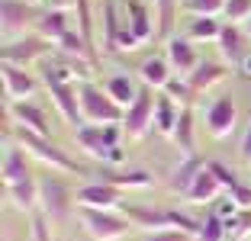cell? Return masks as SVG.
Returning <instances> with one entry per match:
<instances>
[{
  "mask_svg": "<svg viewBox=\"0 0 251 241\" xmlns=\"http://www.w3.org/2000/svg\"><path fill=\"white\" fill-rule=\"evenodd\" d=\"M229 232H232V228L226 225L216 212H209L206 219L200 222V241H226V238H229Z\"/></svg>",
  "mask_w": 251,
  "mask_h": 241,
  "instance_id": "cell-30",
  "label": "cell"
},
{
  "mask_svg": "<svg viewBox=\"0 0 251 241\" xmlns=\"http://www.w3.org/2000/svg\"><path fill=\"white\" fill-rule=\"evenodd\" d=\"M77 222L87 235H94L97 241H119L123 235H129L132 222L119 216L113 209H90V206H77Z\"/></svg>",
  "mask_w": 251,
  "mask_h": 241,
  "instance_id": "cell-4",
  "label": "cell"
},
{
  "mask_svg": "<svg viewBox=\"0 0 251 241\" xmlns=\"http://www.w3.org/2000/svg\"><path fill=\"white\" fill-rule=\"evenodd\" d=\"M32 241H52V228H49V219L42 212L32 216Z\"/></svg>",
  "mask_w": 251,
  "mask_h": 241,
  "instance_id": "cell-36",
  "label": "cell"
},
{
  "mask_svg": "<svg viewBox=\"0 0 251 241\" xmlns=\"http://www.w3.org/2000/svg\"><path fill=\"white\" fill-rule=\"evenodd\" d=\"M219 190H222V183H219V177L213 174V170H203V174L193 180V187L184 193V203H193V206H203V203H213L216 196H219Z\"/></svg>",
  "mask_w": 251,
  "mask_h": 241,
  "instance_id": "cell-22",
  "label": "cell"
},
{
  "mask_svg": "<svg viewBox=\"0 0 251 241\" xmlns=\"http://www.w3.org/2000/svg\"><path fill=\"white\" fill-rule=\"evenodd\" d=\"M226 74H229V68L226 65H216V61H200V68L187 77V84L193 87V94H203V90L216 87L219 80H226Z\"/></svg>",
  "mask_w": 251,
  "mask_h": 241,
  "instance_id": "cell-25",
  "label": "cell"
},
{
  "mask_svg": "<svg viewBox=\"0 0 251 241\" xmlns=\"http://www.w3.org/2000/svg\"><path fill=\"white\" fill-rule=\"evenodd\" d=\"M3 90H7V100H13V103L16 100H32L36 90H39V80L26 68L3 61Z\"/></svg>",
  "mask_w": 251,
  "mask_h": 241,
  "instance_id": "cell-17",
  "label": "cell"
},
{
  "mask_svg": "<svg viewBox=\"0 0 251 241\" xmlns=\"http://www.w3.org/2000/svg\"><path fill=\"white\" fill-rule=\"evenodd\" d=\"M103 90L113 96V100L123 106V110H129L135 103V96H139V90H142V84H135V77L132 74H126V71H116V74H110V77L103 80Z\"/></svg>",
  "mask_w": 251,
  "mask_h": 241,
  "instance_id": "cell-21",
  "label": "cell"
},
{
  "mask_svg": "<svg viewBox=\"0 0 251 241\" xmlns=\"http://www.w3.org/2000/svg\"><path fill=\"white\" fill-rule=\"evenodd\" d=\"M238 154H242L245 161H251V122H248V129H245V135H242V145H238Z\"/></svg>",
  "mask_w": 251,
  "mask_h": 241,
  "instance_id": "cell-37",
  "label": "cell"
},
{
  "mask_svg": "<svg viewBox=\"0 0 251 241\" xmlns=\"http://www.w3.org/2000/svg\"><path fill=\"white\" fill-rule=\"evenodd\" d=\"M145 241H193L187 232L177 228H161V232H145Z\"/></svg>",
  "mask_w": 251,
  "mask_h": 241,
  "instance_id": "cell-35",
  "label": "cell"
},
{
  "mask_svg": "<svg viewBox=\"0 0 251 241\" xmlns=\"http://www.w3.org/2000/svg\"><path fill=\"white\" fill-rule=\"evenodd\" d=\"M155 103H158L155 87L142 84V90H139V96H135V103L129 106V110H126V116H123L126 139H145V132L155 125Z\"/></svg>",
  "mask_w": 251,
  "mask_h": 241,
  "instance_id": "cell-7",
  "label": "cell"
},
{
  "mask_svg": "<svg viewBox=\"0 0 251 241\" xmlns=\"http://www.w3.org/2000/svg\"><path fill=\"white\" fill-rule=\"evenodd\" d=\"M203 122H206L209 135L213 139H222L229 135L238 122V106H235V96L232 94H219L216 100L206 103V113H203Z\"/></svg>",
  "mask_w": 251,
  "mask_h": 241,
  "instance_id": "cell-9",
  "label": "cell"
},
{
  "mask_svg": "<svg viewBox=\"0 0 251 241\" xmlns=\"http://www.w3.org/2000/svg\"><path fill=\"white\" fill-rule=\"evenodd\" d=\"M226 23H248L251 20V0H226Z\"/></svg>",
  "mask_w": 251,
  "mask_h": 241,
  "instance_id": "cell-33",
  "label": "cell"
},
{
  "mask_svg": "<svg viewBox=\"0 0 251 241\" xmlns=\"http://www.w3.org/2000/svg\"><path fill=\"white\" fill-rule=\"evenodd\" d=\"M55 45L49 42V39H42L39 32H26V36L20 39H10V42H3V61L7 65H26V61H36L39 55H52Z\"/></svg>",
  "mask_w": 251,
  "mask_h": 241,
  "instance_id": "cell-10",
  "label": "cell"
},
{
  "mask_svg": "<svg viewBox=\"0 0 251 241\" xmlns=\"http://www.w3.org/2000/svg\"><path fill=\"white\" fill-rule=\"evenodd\" d=\"M219 55L226 58V65H242L245 58H248V42L251 36L238 26V23H222V32H219Z\"/></svg>",
  "mask_w": 251,
  "mask_h": 241,
  "instance_id": "cell-14",
  "label": "cell"
},
{
  "mask_svg": "<svg viewBox=\"0 0 251 241\" xmlns=\"http://www.w3.org/2000/svg\"><path fill=\"white\" fill-rule=\"evenodd\" d=\"M7 113L16 119V125H26V129L39 132V135H45V139H52V125H49V116H45L42 103L36 100H16L7 106Z\"/></svg>",
  "mask_w": 251,
  "mask_h": 241,
  "instance_id": "cell-16",
  "label": "cell"
},
{
  "mask_svg": "<svg viewBox=\"0 0 251 241\" xmlns=\"http://www.w3.org/2000/svg\"><path fill=\"white\" fill-rule=\"evenodd\" d=\"M148 3H151V0H148Z\"/></svg>",
  "mask_w": 251,
  "mask_h": 241,
  "instance_id": "cell-42",
  "label": "cell"
},
{
  "mask_svg": "<svg viewBox=\"0 0 251 241\" xmlns=\"http://www.w3.org/2000/svg\"><path fill=\"white\" fill-rule=\"evenodd\" d=\"M242 71H245V74H251V55H248V58L242 61Z\"/></svg>",
  "mask_w": 251,
  "mask_h": 241,
  "instance_id": "cell-39",
  "label": "cell"
},
{
  "mask_svg": "<svg viewBox=\"0 0 251 241\" xmlns=\"http://www.w3.org/2000/svg\"><path fill=\"white\" fill-rule=\"evenodd\" d=\"M139 74H142V80H145L148 87H158V90H164V84L174 77V71H171V65H168V58H164V55H155V58L142 61Z\"/></svg>",
  "mask_w": 251,
  "mask_h": 241,
  "instance_id": "cell-27",
  "label": "cell"
},
{
  "mask_svg": "<svg viewBox=\"0 0 251 241\" xmlns=\"http://www.w3.org/2000/svg\"><path fill=\"white\" fill-rule=\"evenodd\" d=\"M13 135H16V145H23L26 151L32 154V158L45 161V164H52V168L65 170V174H74V177H84V174H87V164H81L77 158H71L68 151H61L55 142H49L45 135H39V132L26 129V125H16Z\"/></svg>",
  "mask_w": 251,
  "mask_h": 241,
  "instance_id": "cell-2",
  "label": "cell"
},
{
  "mask_svg": "<svg viewBox=\"0 0 251 241\" xmlns=\"http://www.w3.org/2000/svg\"><path fill=\"white\" fill-rule=\"evenodd\" d=\"M42 7H49V10H74L77 0H42Z\"/></svg>",
  "mask_w": 251,
  "mask_h": 241,
  "instance_id": "cell-38",
  "label": "cell"
},
{
  "mask_svg": "<svg viewBox=\"0 0 251 241\" xmlns=\"http://www.w3.org/2000/svg\"><path fill=\"white\" fill-rule=\"evenodd\" d=\"M77 26V20L71 16V10H49V7H42L39 10V20H36V29L32 32H39L42 39H49V42H58V39H65L68 32Z\"/></svg>",
  "mask_w": 251,
  "mask_h": 241,
  "instance_id": "cell-15",
  "label": "cell"
},
{
  "mask_svg": "<svg viewBox=\"0 0 251 241\" xmlns=\"http://www.w3.org/2000/svg\"><path fill=\"white\" fill-rule=\"evenodd\" d=\"M45 87H49V96L58 106V113L65 116V122L81 125L84 113H81V87H74V80H65L58 74L45 71Z\"/></svg>",
  "mask_w": 251,
  "mask_h": 241,
  "instance_id": "cell-8",
  "label": "cell"
},
{
  "mask_svg": "<svg viewBox=\"0 0 251 241\" xmlns=\"http://www.w3.org/2000/svg\"><path fill=\"white\" fill-rule=\"evenodd\" d=\"M180 113H184V106H180L177 100H171L168 94H158V103H155V129L161 132V135H174V125H177Z\"/></svg>",
  "mask_w": 251,
  "mask_h": 241,
  "instance_id": "cell-24",
  "label": "cell"
},
{
  "mask_svg": "<svg viewBox=\"0 0 251 241\" xmlns=\"http://www.w3.org/2000/svg\"><path fill=\"white\" fill-rule=\"evenodd\" d=\"M123 216L132 225L145 228V232H161V228H171L168 209L161 206H139V203H123Z\"/></svg>",
  "mask_w": 251,
  "mask_h": 241,
  "instance_id": "cell-20",
  "label": "cell"
},
{
  "mask_svg": "<svg viewBox=\"0 0 251 241\" xmlns=\"http://www.w3.org/2000/svg\"><path fill=\"white\" fill-rule=\"evenodd\" d=\"M29 3H42V0H29Z\"/></svg>",
  "mask_w": 251,
  "mask_h": 241,
  "instance_id": "cell-41",
  "label": "cell"
},
{
  "mask_svg": "<svg viewBox=\"0 0 251 241\" xmlns=\"http://www.w3.org/2000/svg\"><path fill=\"white\" fill-rule=\"evenodd\" d=\"M77 87H81V113H84L87 122H94V125L123 122L126 110L106 94L103 87H97V84H90V80H84V84H77Z\"/></svg>",
  "mask_w": 251,
  "mask_h": 241,
  "instance_id": "cell-5",
  "label": "cell"
},
{
  "mask_svg": "<svg viewBox=\"0 0 251 241\" xmlns=\"http://www.w3.org/2000/svg\"><path fill=\"white\" fill-rule=\"evenodd\" d=\"M164 94H168L171 100H177L180 106H190V100L197 96V94H193V87L187 84V77H177V74H174V77L164 84Z\"/></svg>",
  "mask_w": 251,
  "mask_h": 241,
  "instance_id": "cell-32",
  "label": "cell"
},
{
  "mask_svg": "<svg viewBox=\"0 0 251 241\" xmlns=\"http://www.w3.org/2000/svg\"><path fill=\"white\" fill-rule=\"evenodd\" d=\"M123 13H126V26L135 32L139 42L158 39V23L151 16V3L148 0H123Z\"/></svg>",
  "mask_w": 251,
  "mask_h": 241,
  "instance_id": "cell-13",
  "label": "cell"
},
{
  "mask_svg": "<svg viewBox=\"0 0 251 241\" xmlns=\"http://www.w3.org/2000/svg\"><path fill=\"white\" fill-rule=\"evenodd\" d=\"M103 180H110V183H116L119 190H123V187H151V180H155V177L148 174V170H119V174H106Z\"/></svg>",
  "mask_w": 251,
  "mask_h": 241,
  "instance_id": "cell-31",
  "label": "cell"
},
{
  "mask_svg": "<svg viewBox=\"0 0 251 241\" xmlns=\"http://www.w3.org/2000/svg\"><path fill=\"white\" fill-rule=\"evenodd\" d=\"M206 164H209V158H206L203 151H197V154H187V158L180 161L177 168L171 170V177H168L171 190L184 196V193H187V190L193 187V180H197V177L203 174V170H206Z\"/></svg>",
  "mask_w": 251,
  "mask_h": 241,
  "instance_id": "cell-19",
  "label": "cell"
},
{
  "mask_svg": "<svg viewBox=\"0 0 251 241\" xmlns=\"http://www.w3.org/2000/svg\"><path fill=\"white\" fill-rule=\"evenodd\" d=\"M71 206H77L71 187L58 174H42L39 177V212L49 222H65L71 216Z\"/></svg>",
  "mask_w": 251,
  "mask_h": 241,
  "instance_id": "cell-3",
  "label": "cell"
},
{
  "mask_svg": "<svg viewBox=\"0 0 251 241\" xmlns=\"http://www.w3.org/2000/svg\"><path fill=\"white\" fill-rule=\"evenodd\" d=\"M164 58H168L171 71L177 74V77H190V74L200 68L197 42H190L187 36H171L168 42H164Z\"/></svg>",
  "mask_w": 251,
  "mask_h": 241,
  "instance_id": "cell-11",
  "label": "cell"
},
{
  "mask_svg": "<svg viewBox=\"0 0 251 241\" xmlns=\"http://www.w3.org/2000/svg\"><path fill=\"white\" fill-rule=\"evenodd\" d=\"M23 180H32V168H29V151L23 145H10L3 148V187H16Z\"/></svg>",
  "mask_w": 251,
  "mask_h": 241,
  "instance_id": "cell-18",
  "label": "cell"
},
{
  "mask_svg": "<svg viewBox=\"0 0 251 241\" xmlns=\"http://www.w3.org/2000/svg\"><path fill=\"white\" fill-rule=\"evenodd\" d=\"M39 7L29 0H0V29H3V42L26 36L29 29H36Z\"/></svg>",
  "mask_w": 251,
  "mask_h": 241,
  "instance_id": "cell-6",
  "label": "cell"
},
{
  "mask_svg": "<svg viewBox=\"0 0 251 241\" xmlns=\"http://www.w3.org/2000/svg\"><path fill=\"white\" fill-rule=\"evenodd\" d=\"M100 26H103V45L110 51H116V36L126 26V13L113 0H103V7H100Z\"/></svg>",
  "mask_w": 251,
  "mask_h": 241,
  "instance_id": "cell-23",
  "label": "cell"
},
{
  "mask_svg": "<svg viewBox=\"0 0 251 241\" xmlns=\"http://www.w3.org/2000/svg\"><path fill=\"white\" fill-rule=\"evenodd\" d=\"M77 206H90V209H113L123 203V190L110 180H87L74 190Z\"/></svg>",
  "mask_w": 251,
  "mask_h": 241,
  "instance_id": "cell-12",
  "label": "cell"
},
{
  "mask_svg": "<svg viewBox=\"0 0 251 241\" xmlns=\"http://www.w3.org/2000/svg\"><path fill=\"white\" fill-rule=\"evenodd\" d=\"M7 196L13 199L23 212H32L39 206V177L23 180V183H16V187H7Z\"/></svg>",
  "mask_w": 251,
  "mask_h": 241,
  "instance_id": "cell-29",
  "label": "cell"
},
{
  "mask_svg": "<svg viewBox=\"0 0 251 241\" xmlns=\"http://www.w3.org/2000/svg\"><path fill=\"white\" fill-rule=\"evenodd\" d=\"M123 139H126V129L123 122H106V125H77V142L87 154L106 161V164H123L126 158V148H123Z\"/></svg>",
  "mask_w": 251,
  "mask_h": 241,
  "instance_id": "cell-1",
  "label": "cell"
},
{
  "mask_svg": "<svg viewBox=\"0 0 251 241\" xmlns=\"http://www.w3.org/2000/svg\"><path fill=\"white\" fill-rule=\"evenodd\" d=\"M219 32H222V23L216 20V16H193V20L187 23L184 36L190 39V42H213V39H219Z\"/></svg>",
  "mask_w": 251,
  "mask_h": 241,
  "instance_id": "cell-28",
  "label": "cell"
},
{
  "mask_svg": "<svg viewBox=\"0 0 251 241\" xmlns=\"http://www.w3.org/2000/svg\"><path fill=\"white\" fill-rule=\"evenodd\" d=\"M245 32H248V36H251V20H248V23H245Z\"/></svg>",
  "mask_w": 251,
  "mask_h": 241,
  "instance_id": "cell-40",
  "label": "cell"
},
{
  "mask_svg": "<svg viewBox=\"0 0 251 241\" xmlns=\"http://www.w3.org/2000/svg\"><path fill=\"white\" fill-rule=\"evenodd\" d=\"M193 122H197L193 110H190V106H184L177 125H174V135H171V139H174V145L184 151V158H187V154H197V132H193Z\"/></svg>",
  "mask_w": 251,
  "mask_h": 241,
  "instance_id": "cell-26",
  "label": "cell"
},
{
  "mask_svg": "<svg viewBox=\"0 0 251 241\" xmlns=\"http://www.w3.org/2000/svg\"><path fill=\"white\" fill-rule=\"evenodd\" d=\"M184 10H190L193 16H216L226 10V0H184Z\"/></svg>",
  "mask_w": 251,
  "mask_h": 241,
  "instance_id": "cell-34",
  "label": "cell"
}]
</instances>
